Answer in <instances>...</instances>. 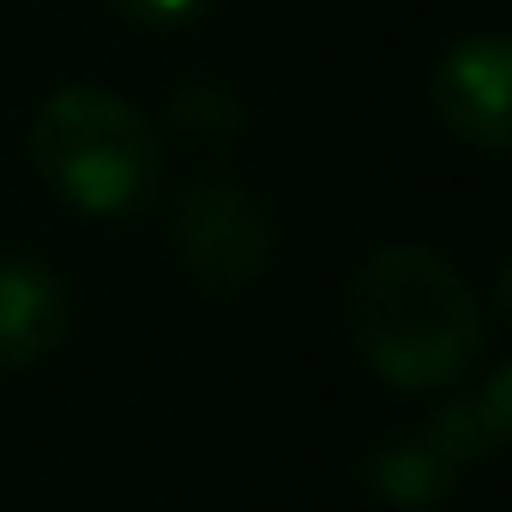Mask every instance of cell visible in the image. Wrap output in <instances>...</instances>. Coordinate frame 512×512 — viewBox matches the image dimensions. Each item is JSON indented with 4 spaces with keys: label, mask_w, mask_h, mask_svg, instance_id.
Returning a JSON list of instances; mask_svg holds the SVG:
<instances>
[{
    "label": "cell",
    "mask_w": 512,
    "mask_h": 512,
    "mask_svg": "<svg viewBox=\"0 0 512 512\" xmlns=\"http://www.w3.org/2000/svg\"><path fill=\"white\" fill-rule=\"evenodd\" d=\"M115 7L133 25H187V19H199L211 7V0H115Z\"/></svg>",
    "instance_id": "obj_9"
},
{
    "label": "cell",
    "mask_w": 512,
    "mask_h": 512,
    "mask_svg": "<svg viewBox=\"0 0 512 512\" xmlns=\"http://www.w3.org/2000/svg\"><path fill=\"white\" fill-rule=\"evenodd\" d=\"M434 115L476 151H506L512 133V43L506 37H464L440 55L428 79Z\"/></svg>",
    "instance_id": "obj_4"
},
{
    "label": "cell",
    "mask_w": 512,
    "mask_h": 512,
    "mask_svg": "<svg viewBox=\"0 0 512 512\" xmlns=\"http://www.w3.org/2000/svg\"><path fill=\"white\" fill-rule=\"evenodd\" d=\"M458 470L464 464H482V458H494L500 446H506V434H512V368H494L476 392H464V398H452V404H440L434 410V422L422 428Z\"/></svg>",
    "instance_id": "obj_6"
},
{
    "label": "cell",
    "mask_w": 512,
    "mask_h": 512,
    "mask_svg": "<svg viewBox=\"0 0 512 512\" xmlns=\"http://www.w3.org/2000/svg\"><path fill=\"white\" fill-rule=\"evenodd\" d=\"M25 151H31V169L43 175V187L85 217L139 211L157 193V169H163V145H157L151 121L103 85L55 91L31 115Z\"/></svg>",
    "instance_id": "obj_2"
},
{
    "label": "cell",
    "mask_w": 512,
    "mask_h": 512,
    "mask_svg": "<svg viewBox=\"0 0 512 512\" xmlns=\"http://www.w3.org/2000/svg\"><path fill=\"white\" fill-rule=\"evenodd\" d=\"M73 326L67 284L43 260H0V368L43 362Z\"/></svg>",
    "instance_id": "obj_5"
},
{
    "label": "cell",
    "mask_w": 512,
    "mask_h": 512,
    "mask_svg": "<svg viewBox=\"0 0 512 512\" xmlns=\"http://www.w3.org/2000/svg\"><path fill=\"white\" fill-rule=\"evenodd\" d=\"M344 320L362 362L398 392L458 386L488 344V320L470 278L416 241H392L356 266Z\"/></svg>",
    "instance_id": "obj_1"
},
{
    "label": "cell",
    "mask_w": 512,
    "mask_h": 512,
    "mask_svg": "<svg viewBox=\"0 0 512 512\" xmlns=\"http://www.w3.org/2000/svg\"><path fill=\"white\" fill-rule=\"evenodd\" d=\"M175 253L205 296H241L272 272V217L223 175L193 181L175 199Z\"/></svg>",
    "instance_id": "obj_3"
},
{
    "label": "cell",
    "mask_w": 512,
    "mask_h": 512,
    "mask_svg": "<svg viewBox=\"0 0 512 512\" xmlns=\"http://www.w3.org/2000/svg\"><path fill=\"white\" fill-rule=\"evenodd\" d=\"M452 476H458V464H452L428 434H398V440H386V446L374 452V464H368L374 494L392 500V506H434V500H446Z\"/></svg>",
    "instance_id": "obj_7"
},
{
    "label": "cell",
    "mask_w": 512,
    "mask_h": 512,
    "mask_svg": "<svg viewBox=\"0 0 512 512\" xmlns=\"http://www.w3.org/2000/svg\"><path fill=\"white\" fill-rule=\"evenodd\" d=\"M169 121L187 133V139H223V133H235L241 127V109H235V97L223 91V85H181L175 97H169Z\"/></svg>",
    "instance_id": "obj_8"
}]
</instances>
